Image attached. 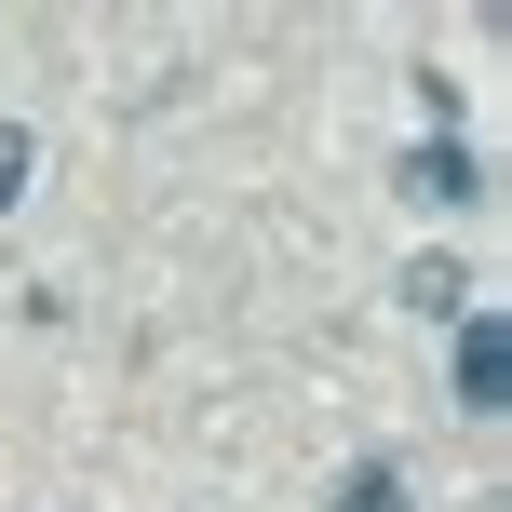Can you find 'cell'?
<instances>
[{
  "label": "cell",
  "mask_w": 512,
  "mask_h": 512,
  "mask_svg": "<svg viewBox=\"0 0 512 512\" xmlns=\"http://www.w3.org/2000/svg\"><path fill=\"white\" fill-rule=\"evenodd\" d=\"M405 189H418V203H472V189H486V162H472L459 135H432V149H405Z\"/></svg>",
  "instance_id": "obj_2"
},
{
  "label": "cell",
  "mask_w": 512,
  "mask_h": 512,
  "mask_svg": "<svg viewBox=\"0 0 512 512\" xmlns=\"http://www.w3.org/2000/svg\"><path fill=\"white\" fill-rule=\"evenodd\" d=\"M337 512H405V472H391V459H364V472H337Z\"/></svg>",
  "instance_id": "obj_4"
},
{
  "label": "cell",
  "mask_w": 512,
  "mask_h": 512,
  "mask_svg": "<svg viewBox=\"0 0 512 512\" xmlns=\"http://www.w3.org/2000/svg\"><path fill=\"white\" fill-rule=\"evenodd\" d=\"M27 176H41V135H27V122H0V216L27 203Z\"/></svg>",
  "instance_id": "obj_5"
},
{
  "label": "cell",
  "mask_w": 512,
  "mask_h": 512,
  "mask_svg": "<svg viewBox=\"0 0 512 512\" xmlns=\"http://www.w3.org/2000/svg\"><path fill=\"white\" fill-rule=\"evenodd\" d=\"M499 391H512V337L472 310V324H459V405H472V418H499Z\"/></svg>",
  "instance_id": "obj_1"
},
{
  "label": "cell",
  "mask_w": 512,
  "mask_h": 512,
  "mask_svg": "<svg viewBox=\"0 0 512 512\" xmlns=\"http://www.w3.org/2000/svg\"><path fill=\"white\" fill-rule=\"evenodd\" d=\"M405 297H418V310H472V270H459V256H418Z\"/></svg>",
  "instance_id": "obj_3"
}]
</instances>
